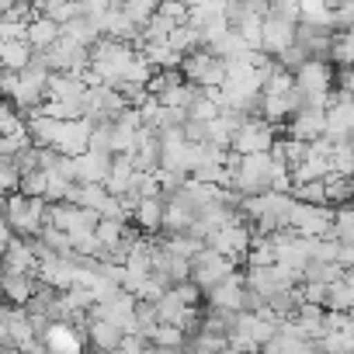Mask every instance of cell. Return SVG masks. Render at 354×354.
<instances>
[{
	"mask_svg": "<svg viewBox=\"0 0 354 354\" xmlns=\"http://www.w3.org/2000/svg\"><path fill=\"white\" fill-rule=\"evenodd\" d=\"M181 77L188 80V84H195V87H223V80H226V59L223 56H216L209 46H198V49H192L185 59H181Z\"/></svg>",
	"mask_w": 354,
	"mask_h": 354,
	"instance_id": "3",
	"label": "cell"
},
{
	"mask_svg": "<svg viewBox=\"0 0 354 354\" xmlns=\"http://www.w3.org/2000/svg\"><path fill=\"white\" fill-rule=\"evenodd\" d=\"M292 139H302V142H316L326 136V111L323 108H302L295 111L285 125H281Z\"/></svg>",
	"mask_w": 354,
	"mask_h": 354,
	"instance_id": "12",
	"label": "cell"
},
{
	"mask_svg": "<svg viewBox=\"0 0 354 354\" xmlns=\"http://www.w3.org/2000/svg\"><path fill=\"white\" fill-rule=\"evenodd\" d=\"M181 132H185V139H188V142H205V122L188 118V122L181 125Z\"/></svg>",
	"mask_w": 354,
	"mask_h": 354,
	"instance_id": "37",
	"label": "cell"
},
{
	"mask_svg": "<svg viewBox=\"0 0 354 354\" xmlns=\"http://www.w3.org/2000/svg\"><path fill=\"white\" fill-rule=\"evenodd\" d=\"M122 337H125V330H122L118 323H111V319H104V316L87 319V340H91L101 354L118 351V347H122Z\"/></svg>",
	"mask_w": 354,
	"mask_h": 354,
	"instance_id": "16",
	"label": "cell"
},
{
	"mask_svg": "<svg viewBox=\"0 0 354 354\" xmlns=\"http://www.w3.org/2000/svg\"><path fill=\"white\" fill-rule=\"evenodd\" d=\"M63 32H66V35H73V39H77L80 46H87V49L101 39V32H97L94 18H87V15H77L73 21H66V25H63Z\"/></svg>",
	"mask_w": 354,
	"mask_h": 354,
	"instance_id": "24",
	"label": "cell"
},
{
	"mask_svg": "<svg viewBox=\"0 0 354 354\" xmlns=\"http://www.w3.org/2000/svg\"><path fill=\"white\" fill-rule=\"evenodd\" d=\"M243 295H247V274L233 271L230 278H223L219 285H212L205 292V306L226 309V313H240L243 309Z\"/></svg>",
	"mask_w": 354,
	"mask_h": 354,
	"instance_id": "9",
	"label": "cell"
},
{
	"mask_svg": "<svg viewBox=\"0 0 354 354\" xmlns=\"http://www.w3.org/2000/svg\"><path fill=\"white\" fill-rule=\"evenodd\" d=\"M156 8H160V0H122V11H125L139 28L149 25V18L156 15Z\"/></svg>",
	"mask_w": 354,
	"mask_h": 354,
	"instance_id": "31",
	"label": "cell"
},
{
	"mask_svg": "<svg viewBox=\"0 0 354 354\" xmlns=\"http://www.w3.org/2000/svg\"><path fill=\"white\" fill-rule=\"evenodd\" d=\"M351 202H354V174H351Z\"/></svg>",
	"mask_w": 354,
	"mask_h": 354,
	"instance_id": "39",
	"label": "cell"
},
{
	"mask_svg": "<svg viewBox=\"0 0 354 354\" xmlns=\"http://www.w3.org/2000/svg\"><path fill=\"white\" fill-rule=\"evenodd\" d=\"M111 156L115 153H94V149L73 156V181L77 185H104L111 174Z\"/></svg>",
	"mask_w": 354,
	"mask_h": 354,
	"instance_id": "11",
	"label": "cell"
},
{
	"mask_svg": "<svg viewBox=\"0 0 354 354\" xmlns=\"http://www.w3.org/2000/svg\"><path fill=\"white\" fill-rule=\"evenodd\" d=\"M156 15H163V18L174 21V25H188V8L181 4V0H160Z\"/></svg>",
	"mask_w": 354,
	"mask_h": 354,
	"instance_id": "34",
	"label": "cell"
},
{
	"mask_svg": "<svg viewBox=\"0 0 354 354\" xmlns=\"http://www.w3.org/2000/svg\"><path fill=\"white\" fill-rule=\"evenodd\" d=\"M295 25H299V21H288V18L268 11V15H264V28H261V53L281 56V53L295 42Z\"/></svg>",
	"mask_w": 354,
	"mask_h": 354,
	"instance_id": "8",
	"label": "cell"
},
{
	"mask_svg": "<svg viewBox=\"0 0 354 354\" xmlns=\"http://www.w3.org/2000/svg\"><path fill=\"white\" fill-rule=\"evenodd\" d=\"M333 35H337V28H326V25H313V21L295 25V46H302L309 59H330Z\"/></svg>",
	"mask_w": 354,
	"mask_h": 354,
	"instance_id": "10",
	"label": "cell"
},
{
	"mask_svg": "<svg viewBox=\"0 0 354 354\" xmlns=\"http://www.w3.org/2000/svg\"><path fill=\"white\" fill-rule=\"evenodd\" d=\"M132 219H136V226H139L142 233H149V236H153V233H163V198H139Z\"/></svg>",
	"mask_w": 354,
	"mask_h": 354,
	"instance_id": "21",
	"label": "cell"
},
{
	"mask_svg": "<svg viewBox=\"0 0 354 354\" xmlns=\"http://www.w3.org/2000/svg\"><path fill=\"white\" fill-rule=\"evenodd\" d=\"M295 91L302 94L306 108H326L333 94V63L330 59H306L295 70Z\"/></svg>",
	"mask_w": 354,
	"mask_h": 354,
	"instance_id": "1",
	"label": "cell"
},
{
	"mask_svg": "<svg viewBox=\"0 0 354 354\" xmlns=\"http://www.w3.org/2000/svg\"><path fill=\"white\" fill-rule=\"evenodd\" d=\"M18 181H21V174H18L15 160H0V195H15Z\"/></svg>",
	"mask_w": 354,
	"mask_h": 354,
	"instance_id": "33",
	"label": "cell"
},
{
	"mask_svg": "<svg viewBox=\"0 0 354 354\" xmlns=\"http://www.w3.org/2000/svg\"><path fill=\"white\" fill-rule=\"evenodd\" d=\"M333 240L337 243H354V202L340 205L333 212Z\"/></svg>",
	"mask_w": 354,
	"mask_h": 354,
	"instance_id": "29",
	"label": "cell"
},
{
	"mask_svg": "<svg viewBox=\"0 0 354 354\" xmlns=\"http://www.w3.org/2000/svg\"><path fill=\"white\" fill-rule=\"evenodd\" d=\"M46 209H49L46 198H28V195L15 192V195H8L4 219L15 230V236H39L46 226Z\"/></svg>",
	"mask_w": 354,
	"mask_h": 354,
	"instance_id": "2",
	"label": "cell"
},
{
	"mask_svg": "<svg viewBox=\"0 0 354 354\" xmlns=\"http://www.w3.org/2000/svg\"><path fill=\"white\" fill-rule=\"evenodd\" d=\"M46 188H49V170L46 167L21 174V181H18V192L28 195V198H46Z\"/></svg>",
	"mask_w": 354,
	"mask_h": 354,
	"instance_id": "27",
	"label": "cell"
},
{
	"mask_svg": "<svg viewBox=\"0 0 354 354\" xmlns=\"http://www.w3.org/2000/svg\"><path fill=\"white\" fill-rule=\"evenodd\" d=\"M268 11H274V15H281V18H288V21H299V18H302L299 0H271Z\"/></svg>",
	"mask_w": 354,
	"mask_h": 354,
	"instance_id": "36",
	"label": "cell"
},
{
	"mask_svg": "<svg viewBox=\"0 0 354 354\" xmlns=\"http://www.w3.org/2000/svg\"><path fill=\"white\" fill-rule=\"evenodd\" d=\"M323 195H326V205H333V209L351 205V177L330 170V174L323 177Z\"/></svg>",
	"mask_w": 354,
	"mask_h": 354,
	"instance_id": "22",
	"label": "cell"
},
{
	"mask_svg": "<svg viewBox=\"0 0 354 354\" xmlns=\"http://www.w3.org/2000/svg\"><path fill=\"white\" fill-rule=\"evenodd\" d=\"M35 59V46L28 39H0V66L21 73Z\"/></svg>",
	"mask_w": 354,
	"mask_h": 354,
	"instance_id": "17",
	"label": "cell"
},
{
	"mask_svg": "<svg viewBox=\"0 0 354 354\" xmlns=\"http://www.w3.org/2000/svg\"><path fill=\"white\" fill-rule=\"evenodd\" d=\"M274 59H278L285 70H292V73H295V70H299V66H302L309 56H306V49H302V46H295V42H292V46H288L281 56H274Z\"/></svg>",
	"mask_w": 354,
	"mask_h": 354,
	"instance_id": "35",
	"label": "cell"
},
{
	"mask_svg": "<svg viewBox=\"0 0 354 354\" xmlns=\"http://www.w3.org/2000/svg\"><path fill=\"white\" fill-rule=\"evenodd\" d=\"M326 160H330V170H337V174H354V146L347 142V139H340V142H330V153H326Z\"/></svg>",
	"mask_w": 354,
	"mask_h": 354,
	"instance_id": "26",
	"label": "cell"
},
{
	"mask_svg": "<svg viewBox=\"0 0 354 354\" xmlns=\"http://www.w3.org/2000/svg\"><path fill=\"white\" fill-rule=\"evenodd\" d=\"M219 111H223V108H219V101H216L209 91H198L195 101L188 104V118H195V122H212Z\"/></svg>",
	"mask_w": 354,
	"mask_h": 354,
	"instance_id": "28",
	"label": "cell"
},
{
	"mask_svg": "<svg viewBox=\"0 0 354 354\" xmlns=\"http://www.w3.org/2000/svg\"><path fill=\"white\" fill-rule=\"evenodd\" d=\"M108 4H122V0H108Z\"/></svg>",
	"mask_w": 354,
	"mask_h": 354,
	"instance_id": "40",
	"label": "cell"
},
{
	"mask_svg": "<svg viewBox=\"0 0 354 354\" xmlns=\"http://www.w3.org/2000/svg\"><path fill=\"white\" fill-rule=\"evenodd\" d=\"M233 271H236V264H233L230 257L216 254L212 247H202V250L192 257V281H195L202 292H209L212 285H219V281L230 278Z\"/></svg>",
	"mask_w": 354,
	"mask_h": 354,
	"instance_id": "6",
	"label": "cell"
},
{
	"mask_svg": "<svg viewBox=\"0 0 354 354\" xmlns=\"http://www.w3.org/2000/svg\"><path fill=\"white\" fill-rule=\"evenodd\" d=\"M108 188L104 185H77L73 188V195H70V202L73 205H80V209H91V212H97L101 216V209L108 205Z\"/></svg>",
	"mask_w": 354,
	"mask_h": 354,
	"instance_id": "23",
	"label": "cell"
},
{
	"mask_svg": "<svg viewBox=\"0 0 354 354\" xmlns=\"http://www.w3.org/2000/svg\"><path fill=\"white\" fill-rule=\"evenodd\" d=\"M42 340L49 344V347H46L49 354H80V351H84V337H80V330L70 326V323H49V326L42 330Z\"/></svg>",
	"mask_w": 354,
	"mask_h": 354,
	"instance_id": "14",
	"label": "cell"
},
{
	"mask_svg": "<svg viewBox=\"0 0 354 354\" xmlns=\"http://www.w3.org/2000/svg\"><path fill=\"white\" fill-rule=\"evenodd\" d=\"M323 111H326V139L340 142V139H347L354 132V94L333 91Z\"/></svg>",
	"mask_w": 354,
	"mask_h": 354,
	"instance_id": "7",
	"label": "cell"
},
{
	"mask_svg": "<svg viewBox=\"0 0 354 354\" xmlns=\"http://www.w3.org/2000/svg\"><path fill=\"white\" fill-rule=\"evenodd\" d=\"M0 281H4V302L11 306H28V299L39 292L35 274H0Z\"/></svg>",
	"mask_w": 354,
	"mask_h": 354,
	"instance_id": "18",
	"label": "cell"
},
{
	"mask_svg": "<svg viewBox=\"0 0 354 354\" xmlns=\"http://www.w3.org/2000/svg\"><path fill=\"white\" fill-rule=\"evenodd\" d=\"M333 205H306V202H292L288 209V226L285 230H295L309 240H326L333 236Z\"/></svg>",
	"mask_w": 354,
	"mask_h": 354,
	"instance_id": "5",
	"label": "cell"
},
{
	"mask_svg": "<svg viewBox=\"0 0 354 354\" xmlns=\"http://www.w3.org/2000/svg\"><path fill=\"white\" fill-rule=\"evenodd\" d=\"M59 35H63V25H59V21H53V18H46V15L32 18V21H28V32H25V39L35 46V53H46Z\"/></svg>",
	"mask_w": 354,
	"mask_h": 354,
	"instance_id": "20",
	"label": "cell"
},
{
	"mask_svg": "<svg viewBox=\"0 0 354 354\" xmlns=\"http://www.w3.org/2000/svg\"><path fill=\"white\" fill-rule=\"evenodd\" d=\"M35 271H39V254L25 236H15L4 257H0V274H35Z\"/></svg>",
	"mask_w": 354,
	"mask_h": 354,
	"instance_id": "13",
	"label": "cell"
},
{
	"mask_svg": "<svg viewBox=\"0 0 354 354\" xmlns=\"http://www.w3.org/2000/svg\"><path fill=\"white\" fill-rule=\"evenodd\" d=\"M278 136H281L278 125H271V122L261 118V115H250V118H243L240 129L233 132L230 149H233L236 156H247V153H271V146H274Z\"/></svg>",
	"mask_w": 354,
	"mask_h": 354,
	"instance_id": "4",
	"label": "cell"
},
{
	"mask_svg": "<svg viewBox=\"0 0 354 354\" xmlns=\"http://www.w3.org/2000/svg\"><path fill=\"white\" fill-rule=\"evenodd\" d=\"M337 264H340L344 271H354V243H340V250H337Z\"/></svg>",
	"mask_w": 354,
	"mask_h": 354,
	"instance_id": "38",
	"label": "cell"
},
{
	"mask_svg": "<svg viewBox=\"0 0 354 354\" xmlns=\"http://www.w3.org/2000/svg\"><path fill=\"white\" fill-rule=\"evenodd\" d=\"M87 91L84 73H53L49 77V97L53 101H80Z\"/></svg>",
	"mask_w": 354,
	"mask_h": 354,
	"instance_id": "19",
	"label": "cell"
},
{
	"mask_svg": "<svg viewBox=\"0 0 354 354\" xmlns=\"http://www.w3.org/2000/svg\"><path fill=\"white\" fill-rule=\"evenodd\" d=\"M295 202H306V205H326V195H323V177L319 181H299V185H292V192H288Z\"/></svg>",
	"mask_w": 354,
	"mask_h": 354,
	"instance_id": "30",
	"label": "cell"
},
{
	"mask_svg": "<svg viewBox=\"0 0 354 354\" xmlns=\"http://www.w3.org/2000/svg\"><path fill=\"white\" fill-rule=\"evenodd\" d=\"M136 174H139V167H136L132 153H115V156H111V174H108V181H104L108 195L118 198V195L132 192V188H136Z\"/></svg>",
	"mask_w": 354,
	"mask_h": 354,
	"instance_id": "15",
	"label": "cell"
},
{
	"mask_svg": "<svg viewBox=\"0 0 354 354\" xmlns=\"http://www.w3.org/2000/svg\"><path fill=\"white\" fill-rule=\"evenodd\" d=\"M330 11H333V28L337 32L354 28V0H337V4H330Z\"/></svg>",
	"mask_w": 354,
	"mask_h": 354,
	"instance_id": "32",
	"label": "cell"
},
{
	"mask_svg": "<svg viewBox=\"0 0 354 354\" xmlns=\"http://www.w3.org/2000/svg\"><path fill=\"white\" fill-rule=\"evenodd\" d=\"M28 125H25V115L11 104V101H0V136L11 139V136H25Z\"/></svg>",
	"mask_w": 354,
	"mask_h": 354,
	"instance_id": "25",
	"label": "cell"
}]
</instances>
